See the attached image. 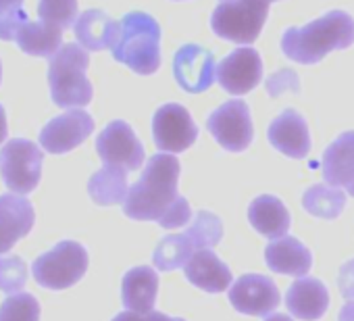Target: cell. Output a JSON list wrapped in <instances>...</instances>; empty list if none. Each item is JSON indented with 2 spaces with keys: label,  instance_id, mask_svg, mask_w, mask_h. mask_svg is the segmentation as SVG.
<instances>
[{
  "label": "cell",
  "instance_id": "obj_1",
  "mask_svg": "<svg viewBox=\"0 0 354 321\" xmlns=\"http://www.w3.org/2000/svg\"><path fill=\"white\" fill-rule=\"evenodd\" d=\"M180 169V160L173 154H152L142 178L127 192L123 203L125 215L136 221H156L160 226L184 199L177 194Z\"/></svg>",
  "mask_w": 354,
  "mask_h": 321
},
{
  "label": "cell",
  "instance_id": "obj_2",
  "mask_svg": "<svg viewBox=\"0 0 354 321\" xmlns=\"http://www.w3.org/2000/svg\"><path fill=\"white\" fill-rule=\"evenodd\" d=\"M354 44V19L344 11H329L323 17L290 28L281 38V51L288 59L315 65L331 51H344Z\"/></svg>",
  "mask_w": 354,
  "mask_h": 321
},
{
  "label": "cell",
  "instance_id": "obj_3",
  "mask_svg": "<svg viewBox=\"0 0 354 321\" xmlns=\"http://www.w3.org/2000/svg\"><path fill=\"white\" fill-rule=\"evenodd\" d=\"M113 59L140 75H150L160 67V28L142 13L133 11L121 19V36L113 48Z\"/></svg>",
  "mask_w": 354,
  "mask_h": 321
},
{
  "label": "cell",
  "instance_id": "obj_4",
  "mask_svg": "<svg viewBox=\"0 0 354 321\" xmlns=\"http://www.w3.org/2000/svg\"><path fill=\"white\" fill-rule=\"evenodd\" d=\"M90 65L88 53L80 44H63L61 51L50 59L48 84L50 96L57 107L71 109L84 107L92 100V84L86 77Z\"/></svg>",
  "mask_w": 354,
  "mask_h": 321
},
{
  "label": "cell",
  "instance_id": "obj_5",
  "mask_svg": "<svg viewBox=\"0 0 354 321\" xmlns=\"http://www.w3.org/2000/svg\"><path fill=\"white\" fill-rule=\"evenodd\" d=\"M269 0H221L213 13V32L236 44H252L267 21Z\"/></svg>",
  "mask_w": 354,
  "mask_h": 321
},
{
  "label": "cell",
  "instance_id": "obj_6",
  "mask_svg": "<svg viewBox=\"0 0 354 321\" xmlns=\"http://www.w3.org/2000/svg\"><path fill=\"white\" fill-rule=\"evenodd\" d=\"M88 271V253L80 242L63 240L53 250L40 255L32 273L34 279L48 290H65L75 286Z\"/></svg>",
  "mask_w": 354,
  "mask_h": 321
},
{
  "label": "cell",
  "instance_id": "obj_7",
  "mask_svg": "<svg viewBox=\"0 0 354 321\" xmlns=\"http://www.w3.org/2000/svg\"><path fill=\"white\" fill-rule=\"evenodd\" d=\"M42 150L24 138H15L5 144L0 152V176L13 194H30L36 190L42 178Z\"/></svg>",
  "mask_w": 354,
  "mask_h": 321
},
{
  "label": "cell",
  "instance_id": "obj_8",
  "mask_svg": "<svg viewBox=\"0 0 354 321\" xmlns=\"http://www.w3.org/2000/svg\"><path fill=\"white\" fill-rule=\"evenodd\" d=\"M96 150L104 165L136 172L144 163V146L125 121H111L96 138Z\"/></svg>",
  "mask_w": 354,
  "mask_h": 321
},
{
  "label": "cell",
  "instance_id": "obj_9",
  "mask_svg": "<svg viewBox=\"0 0 354 321\" xmlns=\"http://www.w3.org/2000/svg\"><path fill=\"white\" fill-rule=\"evenodd\" d=\"M152 136L154 144L173 154L184 152L198 138V127L192 121V115L182 104H162L152 117Z\"/></svg>",
  "mask_w": 354,
  "mask_h": 321
},
{
  "label": "cell",
  "instance_id": "obj_10",
  "mask_svg": "<svg viewBox=\"0 0 354 321\" xmlns=\"http://www.w3.org/2000/svg\"><path fill=\"white\" fill-rule=\"evenodd\" d=\"M213 138L230 152H242L252 142V121L250 111L244 100H227L217 111L211 113L207 121Z\"/></svg>",
  "mask_w": 354,
  "mask_h": 321
},
{
  "label": "cell",
  "instance_id": "obj_11",
  "mask_svg": "<svg viewBox=\"0 0 354 321\" xmlns=\"http://www.w3.org/2000/svg\"><path fill=\"white\" fill-rule=\"evenodd\" d=\"M230 302L242 315L269 317L279 306L281 294L271 277L261 273H246L234 282L230 290Z\"/></svg>",
  "mask_w": 354,
  "mask_h": 321
},
{
  "label": "cell",
  "instance_id": "obj_12",
  "mask_svg": "<svg viewBox=\"0 0 354 321\" xmlns=\"http://www.w3.org/2000/svg\"><path fill=\"white\" fill-rule=\"evenodd\" d=\"M173 75L182 90L201 94L209 90L217 77V63L211 51L198 44H186L173 59Z\"/></svg>",
  "mask_w": 354,
  "mask_h": 321
},
{
  "label": "cell",
  "instance_id": "obj_13",
  "mask_svg": "<svg viewBox=\"0 0 354 321\" xmlns=\"http://www.w3.org/2000/svg\"><path fill=\"white\" fill-rule=\"evenodd\" d=\"M94 131V119L82 111L71 109L53 121H48L40 131V144L50 154H65L77 148Z\"/></svg>",
  "mask_w": 354,
  "mask_h": 321
},
{
  "label": "cell",
  "instance_id": "obj_14",
  "mask_svg": "<svg viewBox=\"0 0 354 321\" xmlns=\"http://www.w3.org/2000/svg\"><path fill=\"white\" fill-rule=\"evenodd\" d=\"M263 77V63L254 48H238L217 65V80L234 96L248 94Z\"/></svg>",
  "mask_w": 354,
  "mask_h": 321
},
{
  "label": "cell",
  "instance_id": "obj_15",
  "mask_svg": "<svg viewBox=\"0 0 354 321\" xmlns=\"http://www.w3.org/2000/svg\"><path fill=\"white\" fill-rule=\"evenodd\" d=\"M36 221L34 207L28 199L17 194L0 196V255L9 253L21 238H26Z\"/></svg>",
  "mask_w": 354,
  "mask_h": 321
},
{
  "label": "cell",
  "instance_id": "obj_16",
  "mask_svg": "<svg viewBox=\"0 0 354 321\" xmlns=\"http://www.w3.org/2000/svg\"><path fill=\"white\" fill-rule=\"evenodd\" d=\"M269 142L281 154L290 158H304L310 150V136L306 121L294 109L283 111L271 125H269Z\"/></svg>",
  "mask_w": 354,
  "mask_h": 321
},
{
  "label": "cell",
  "instance_id": "obj_17",
  "mask_svg": "<svg viewBox=\"0 0 354 321\" xmlns=\"http://www.w3.org/2000/svg\"><path fill=\"white\" fill-rule=\"evenodd\" d=\"M286 306L302 321H317L329 306V292L315 277H298L286 294Z\"/></svg>",
  "mask_w": 354,
  "mask_h": 321
},
{
  "label": "cell",
  "instance_id": "obj_18",
  "mask_svg": "<svg viewBox=\"0 0 354 321\" xmlns=\"http://www.w3.org/2000/svg\"><path fill=\"white\" fill-rule=\"evenodd\" d=\"M267 267L275 273L304 277L313 267L310 250L294 236H283L265 248Z\"/></svg>",
  "mask_w": 354,
  "mask_h": 321
},
{
  "label": "cell",
  "instance_id": "obj_19",
  "mask_svg": "<svg viewBox=\"0 0 354 321\" xmlns=\"http://www.w3.org/2000/svg\"><path fill=\"white\" fill-rule=\"evenodd\" d=\"M184 271L186 277L205 292H223L234 282L230 267L211 248H198Z\"/></svg>",
  "mask_w": 354,
  "mask_h": 321
},
{
  "label": "cell",
  "instance_id": "obj_20",
  "mask_svg": "<svg viewBox=\"0 0 354 321\" xmlns=\"http://www.w3.org/2000/svg\"><path fill=\"white\" fill-rule=\"evenodd\" d=\"M158 292V275L152 267H133L125 273L121 284V296L127 311L138 315H148L154 311V300Z\"/></svg>",
  "mask_w": 354,
  "mask_h": 321
},
{
  "label": "cell",
  "instance_id": "obj_21",
  "mask_svg": "<svg viewBox=\"0 0 354 321\" xmlns=\"http://www.w3.org/2000/svg\"><path fill=\"white\" fill-rule=\"evenodd\" d=\"M323 178L333 188L354 182V131H344L323 152Z\"/></svg>",
  "mask_w": 354,
  "mask_h": 321
},
{
  "label": "cell",
  "instance_id": "obj_22",
  "mask_svg": "<svg viewBox=\"0 0 354 321\" xmlns=\"http://www.w3.org/2000/svg\"><path fill=\"white\" fill-rule=\"evenodd\" d=\"M73 32L84 48L104 51V48H115L121 36V24L113 21L106 13L92 9L80 15Z\"/></svg>",
  "mask_w": 354,
  "mask_h": 321
},
{
  "label": "cell",
  "instance_id": "obj_23",
  "mask_svg": "<svg viewBox=\"0 0 354 321\" xmlns=\"http://www.w3.org/2000/svg\"><path fill=\"white\" fill-rule=\"evenodd\" d=\"M248 221L261 236L271 240L283 238L290 230V213L286 205L271 194H263L250 203Z\"/></svg>",
  "mask_w": 354,
  "mask_h": 321
},
{
  "label": "cell",
  "instance_id": "obj_24",
  "mask_svg": "<svg viewBox=\"0 0 354 321\" xmlns=\"http://www.w3.org/2000/svg\"><path fill=\"white\" fill-rule=\"evenodd\" d=\"M15 42L26 55L53 59L63 46V30L44 21H26L19 28Z\"/></svg>",
  "mask_w": 354,
  "mask_h": 321
},
{
  "label": "cell",
  "instance_id": "obj_25",
  "mask_svg": "<svg viewBox=\"0 0 354 321\" xmlns=\"http://www.w3.org/2000/svg\"><path fill=\"white\" fill-rule=\"evenodd\" d=\"M127 174L121 167L104 165L100 172H96L88 182V192L92 201L100 207L121 205L127 199L129 186H127Z\"/></svg>",
  "mask_w": 354,
  "mask_h": 321
},
{
  "label": "cell",
  "instance_id": "obj_26",
  "mask_svg": "<svg viewBox=\"0 0 354 321\" xmlns=\"http://www.w3.org/2000/svg\"><path fill=\"white\" fill-rule=\"evenodd\" d=\"M194 253H196V246L188 234H169L156 244L152 263L158 271H173V269L186 267Z\"/></svg>",
  "mask_w": 354,
  "mask_h": 321
},
{
  "label": "cell",
  "instance_id": "obj_27",
  "mask_svg": "<svg viewBox=\"0 0 354 321\" xmlns=\"http://www.w3.org/2000/svg\"><path fill=\"white\" fill-rule=\"evenodd\" d=\"M302 205L315 217L335 219L346 207V194L339 188H333L329 184H317L304 192Z\"/></svg>",
  "mask_w": 354,
  "mask_h": 321
},
{
  "label": "cell",
  "instance_id": "obj_28",
  "mask_svg": "<svg viewBox=\"0 0 354 321\" xmlns=\"http://www.w3.org/2000/svg\"><path fill=\"white\" fill-rule=\"evenodd\" d=\"M38 15L44 24H50L59 30L75 28L77 24V0H40Z\"/></svg>",
  "mask_w": 354,
  "mask_h": 321
},
{
  "label": "cell",
  "instance_id": "obj_29",
  "mask_svg": "<svg viewBox=\"0 0 354 321\" xmlns=\"http://www.w3.org/2000/svg\"><path fill=\"white\" fill-rule=\"evenodd\" d=\"M186 234L190 236V240L194 242L196 250L198 248H211L215 244H219V240L223 238V223L219 217H215L209 211H201L192 226L186 230Z\"/></svg>",
  "mask_w": 354,
  "mask_h": 321
},
{
  "label": "cell",
  "instance_id": "obj_30",
  "mask_svg": "<svg viewBox=\"0 0 354 321\" xmlns=\"http://www.w3.org/2000/svg\"><path fill=\"white\" fill-rule=\"evenodd\" d=\"M0 321H40V302L30 292L9 294L0 304Z\"/></svg>",
  "mask_w": 354,
  "mask_h": 321
},
{
  "label": "cell",
  "instance_id": "obj_31",
  "mask_svg": "<svg viewBox=\"0 0 354 321\" xmlns=\"http://www.w3.org/2000/svg\"><path fill=\"white\" fill-rule=\"evenodd\" d=\"M30 21L24 0H0V40H15L19 28Z\"/></svg>",
  "mask_w": 354,
  "mask_h": 321
},
{
  "label": "cell",
  "instance_id": "obj_32",
  "mask_svg": "<svg viewBox=\"0 0 354 321\" xmlns=\"http://www.w3.org/2000/svg\"><path fill=\"white\" fill-rule=\"evenodd\" d=\"M28 282V267L21 257L11 255L0 259V290L7 294L19 292Z\"/></svg>",
  "mask_w": 354,
  "mask_h": 321
},
{
  "label": "cell",
  "instance_id": "obj_33",
  "mask_svg": "<svg viewBox=\"0 0 354 321\" xmlns=\"http://www.w3.org/2000/svg\"><path fill=\"white\" fill-rule=\"evenodd\" d=\"M337 288L344 298L354 300V259L342 265L337 273Z\"/></svg>",
  "mask_w": 354,
  "mask_h": 321
},
{
  "label": "cell",
  "instance_id": "obj_34",
  "mask_svg": "<svg viewBox=\"0 0 354 321\" xmlns=\"http://www.w3.org/2000/svg\"><path fill=\"white\" fill-rule=\"evenodd\" d=\"M337 321H354V300H348V302L342 306Z\"/></svg>",
  "mask_w": 354,
  "mask_h": 321
},
{
  "label": "cell",
  "instance_id": "obj_35",
  "mask_svg": "<svg viewBox=\"0 0 354 321\" xmlns=\"http://www.w3.org/2000/svg\"><path fill=\"white\" fill-rule=\"evenodd\" d=\"M146 321H186V319H182V317H169V315H165V313L152 311V313L146 315Z\"/></svg>",
  "mask_w": 354,
  "mask_h": 321
},
{
  "label": "cell",
  "instance_id": "obj_36",
  "mask_svg": "<svg viewBox=\"0 0 354 321\" xmlns=\"http://www.w3.org/2000/svg\"><path fill=\"white\" fill-rule=\"evenodd\" d=\"M113 321H146V317H142L133 311H125V313H119Z\"/></svg>",
  "mask_w": 354,
  "mask_h": 321
},
{
  "label": "cell",
  "instance_id": "obj_37",
  "mask_svg": "<svg viewBox=\"0 0 354 321\" xmlns=\"http://www.w3.org/2000/svg\"><path fill=\"white\" fill-rule=\"evenodd\" d=\"M5 140H7V113H5L3 104H0V144Z\"/></svg>",
  "mask_w": 354,
  "mask_h": 321
},
{
  "label": "cell",
  "instance_id": "obj_38",
  "mask_svg": "<svg viewBox=\"0 0 354 321\" xmlns=\"http://www.w3.org/2000/svg\"><path fill=\"white\" fill-rule=\"evenodd\" d=\"M265 321H292V317H288V315H281V313H275V315H269Z\"/></svg>",
  "mask_w": 354,
  "mask_h": 321
},
{
  "label": "cell",
  "instance_id": "obj_39",
  "mask_svg": "<svg viewBox=\"0 0 354 321\" xmlns=\"http://www.w3.org/2000/svg\"><path fill=\"white\" fill-rule=\"evenodd\" d=\"M348 192H350V194H352V196H354V182H352V184H350V186H348Z\"/></svg>",
  "mask_w": 354,
  "mask_h": 321
},
{
  "label": "cell",
  "instance_id": "obj_40",
  "mask_svg": "<svg viewBox=\"0 0 354 321\" xmlns=\"http://www.w3.org/2000/svg\"><path fill=\"white\" fill-rule=\"evenodd\" d=\"M0 77H3V67H0Z\"/></svg>",
  "mask_w": 354,
  "mask_h": 321
},
{
  "label": "cell",
  "instance_id": "obj_41",
  "mask_svg": "<svg viewBox=\"0 0 354 321\" xmlns=\"http://www.w3.org/2000/svg\"><path fill=\"white\" fill-rule=\"evenodd\" d=\"M269 3H275V0H269Z\"/></svg>",
  "mask_w": 354,
  "mask_h": 321
}]
</instances>
